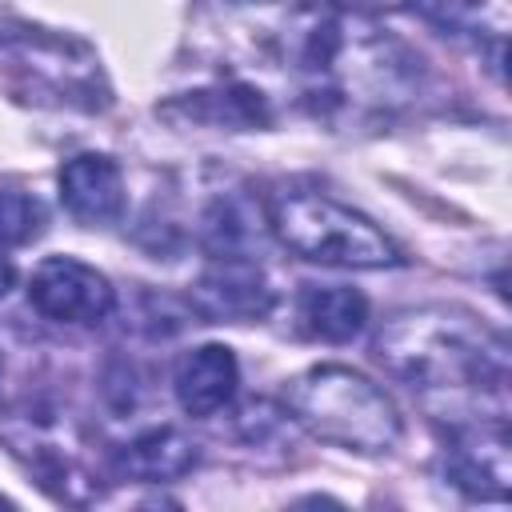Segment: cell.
I'll return each mask as SVG.
<instances>
[{
	"instance_id": "obj_1",
	"label": "cell",
	"mask_w": 512,
	"mask_h": 512,
	"mask_svg": "<svg viewBox=\"0 0 512 512\" xmlns=\"http://www.w3.org/2000/svg\"><path fill=\"white\" fill-rule=\"evenodd\" d=\"M376 356L392 376L420 388L428 400H504L508 344L472 316L448 308L400 312L380 328Z\"/></svg>"
},
{
	"instance_id": "obj_2",
	"label": "cell",
	"mask_w": 512,
	"mask_h": 512,
	"mask_svg": "<svg viewBox=\"0 0 512 512\" xmlns=\"http://www.w3.org/2000/svg\"><path fill=\"white\" fill-rule=\"evenodd\" d=\"M284 408L316 440L364 456L392 452L404 432L392 396L344 364H320L292 376L284 384Z\"/></svg>"
},
{
	"instance_id": "obj_3",
	"label": "cell",
	"mask_w": 512,
	"mask_h": 512,
	"mask_svg": "<svg viewBox=\"0 0 512 512\" xmlns=\"http://www.w3.org/2000/svg\"><path fill=\"white\" fill-rule=\"evenodd\" d=\"M268 228L276 240L296 252L300 260L312 264H332V268H396L404 264L400 248L360 212L348 204L324 196V192H280L268 204Z\"/></svg>"
},
{
	"instance_id": "obj_4",
	"label": "cell",
	"mask_w": 512,
	"mask_h": 512,
	"mask_svg": "<svg viewBox=\"0 0 512 512\" xmlns=\"http://www.w3.org/2000/svg\"><path fill=\"white\" fill-rule=\"evenodd\" d=\"M0 84L56 108H104L108 88L88 44L44 28H0Z\"/></svg>"
},
{
	"instance_id": "obj_5",
	"label": "cell",
	"mask_w": 512,
	"mask_h": 512,
	"mask_svg": "<svg viewBox=\"0 0 512 512\" xmlns=\"http://www.w3.org/2000/svg\"><path fill=\"white\" fill-rule=\"evenodd\" d=\"M28 304L60 324H100L116 308V288L76 256H44L28 280Z\"/></svg>"
},
{
	"instance_id": "obj_6",
	"label": "cell",
	"mask_w": 512,
	"mask_h": 512,
	"mask_svg": "<svg viewBox=\"0 0 512 512\" xmlns=\"http://www.w3.org/2000/svg\"><path fill=\"white\" fill-rule=\"evenodd\" d=\"M192 308L208 324H244V320H264L276 304V292L268 276L256 268L248 256H212V264L200 272L192 284Z\"/></svg>"
},
{
	"instance_id": "obj_7",
	"label": "cell",
	"mask_w": 512,
	"mask_h": 512,
	"mask_svg": "<svg viewBox=\"0 0 512 512\" xmlns=\"http://www.w3.org/2000/svg\"><path fill=\"white\" fill-rule=\"evenodd\" d=\"M448 476L472 496H508V428L504 420L460 424L448 448Z\"/></svg>"
},
{
	"instance_id": "obj_8",
	"label": "cell",
	"mask_w": 512,
	"mask_h": 512,
	"mask_svg": "<svg viewBox=\"0 0 512 512\" xmlns=\"http://www.w3.org/2000/svg\"><path fill=\"white\" fill-rule=\"evenodd\" d=\"M56 184H60V204L68 208V216L88 228L112 224L124 212V176H120V164L104 152H80L64 160Z\"/></svg>"
},
{
	"instance_id": "obj_9",
	"label": "cell",
	"mask_w": 512,
	"mask_h": 512,
	"mask_svg": "<svg viewBox=\"0 0 512 512\" xmlns=\"http://www.w3.org/2000/svg\"><path fill=\"white\" fill-rule=\"evenodd\" d=\"M236 384H240V364L224 344H200L184 352L172 372L176 400L188 416H216L224 404H232Z\"/></svg>"
},
{
	"instance_id": "obj_10",
	"label": "cell",
	"mask_w": 512,
	"mask_h": 512,
	"mask_svg": "<svg viewBox=\"0 0 512 512\" xmlns=\"http://www.w3.org/2000/svg\"><path fill=\"white\" fill-rule=\"evenodd\" d=\"M160 116L176 124H204V128H264L272 120V108L264 92L248 84H224V88H200L188 96H176L160 108Z\"/></svg>"
},
{
	"instance_id": "obj_11",
	"label": "cell",
	"mask_w": 512,
	"mask_h": 512,
	"mask_svg": "<svg viewBox=\"0 0 512 512\" xmlns=\"http://www.w3.org/2000/svg\"><path fill=\"white\" fill-rule=\"evenodd\" d=\"M200 460V448L188 432L172 428V424H160V428H148L140 436H132L124 448H116V468L120 476L128 480H140V484H168V480H180L196 468Z\"/></svg>"
},
{
	"instance_id": "obj_12",
	"label": "cell",
	"mask_w": 512,
	"mask_h": 512,
	"mask_svg": "<svg viewBox=\"0 0 512 512\" xmlns=\"http://www.w3.org/2000/svg\"><path fill=\"white\" fill-rule=\"evenodd\" d=\"M296 316L304 332H312L316 340L344 344L360 336V328L368 324V300L364 292L344 288V284H304L296 300Z\"/></svg>"
},
{
	"instance_id": "obj_13",
	"label": "cell",
	"mask_w": 512,
	"mask_h": 512,
	"mask_svg": "<svg viewBox=\"0 0 512 512\" xmlns=\"http://www.w3.org/2000/svg\"><path fill=\"white\" fill-rule=\"evenodd\" d=\"M200 240L212 256H248L252 244H260V224H252V212L248 204L240 200H216L208 212H204V224H200Z\"/></svg>"
},
{
	"instance_id": "obj_14",
	"label": "cell",
	"mask_w": 512,
	"mask_h": 512,
	"mask_svg": "<svg viewBox=\"0 0 512 512\" xmlns=\"http://www.w3.org/2000/svg\"><path fill=\"white\" fill-rule=\"evenodd\" d=\"M420 20L444 36H480L488 28V8L480 0H408Z\"/></svg>"
},
{
	"instance_id": "obj_15",
	"label": "cell",
	"mask_w": 512,
	"mask_h": 512,
	"mask_svg": "<svg viewBox=\"0 0 512 512\" xmlns=\"http://www.w3.org/2000/svg\"><path fill=\"white\" fill-rule=\"evenodd\" d=\"M44 228V208L28 192H0V248H16L36 240Z\"/></svg>"
},
{
	"instance_id": "obj_16",
	"label": "cell",
	"mask_w": 512,
	"mask_h": 512,
	"mask_svg": "<svg viewBox=\"0 0 512 512\" xmlns=\"http://www.w3.org/2000/svg\"><path fill=\"white\" fill-rule=\"evenodd\" d=\"M308 4H320V8H396L408 0H308Z\"/></svg>"
},
{
	"instance_id": "obj_17",
	"label": "cell",
	"mask_w": 512,
	"mask_h": 512,
	"mask_svg": "<svg viewBox=\"0 0 512 512\" xmlns=\"http://www.w3.org/2000/svg\"><path fill=\"white\" fill-rule=\"evenodd\" d=\"M16 284V268H12V260L8 256H0V300L8 296V288Z\"/></svg>"
},
{
	"instance_id": "obj_18",
	"label": "cell",
	"mask_w": 512,
	"mask_h": 512,
	"mask_svg": "<svg viewBox=\"0 0 512 512\" xmlns=\"http://www.w3.org/2000/svg\"><path fill=\"white\" fill-rule=\"evenodd\" d=\"M0 504H12V500H8V496H0Z\"/></svg>"
}]
</instances>
